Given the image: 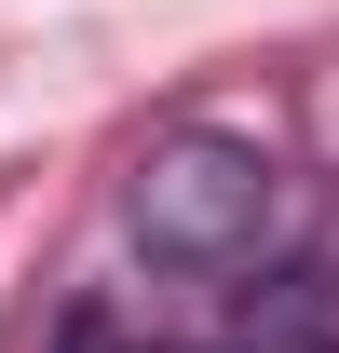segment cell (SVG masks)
Wrapping results in <instances>:
<instances>
[{"label":"cell","instance_id":"cell-1","mask_svg":"<svg viewBox=\"0 0 339 353\" xmlns=\"http://www.w3.org/2000/svg\"><path fill=\"white\" fill-rule=\"evenodd\" d=\"M123 231L136 259L176 272V285H217V299H258V285H285L298 245H312V190H298L258 136H163L123 190Z\"/></svg>","mask_w":339,"mask_h":353}]
</instances>
